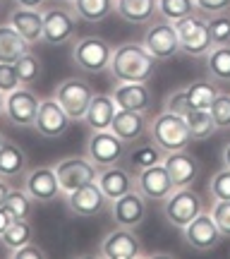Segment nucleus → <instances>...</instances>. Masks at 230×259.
<instances>
[{
    "label": "nucleus",
    "instance_id": "864d4df0",
    "mask_svg": "<svg viewBox=\"0 0 230 259\" xmlns=\"http://www.w3.org/2000/svg\"><path fill=\"white\" fill-rule=\"evenodd\" d=\"M0 5H3V0H0Z\"/></svg>",
    "mask_w": 230,
    "mask_h": 259
},
{
    "label": "nucleus",
    "instance_id": "412c9836",
    "mask_svg": "<svg viewBox=\"0 0 230 259\" xmlns=\"http://www.w3.org/2000/svg\"><path fill=\"white\" fill-rule=\"evenodd\" d=\"M111 96L122 111L147 113L149 106H151V92H149V87L144 82H120L113 89Z\"/></svg>",
    "mask_w": 230,
    "mask_h": 259
},
{
    "label": "nucleus",
    "instance_id": "a211bd4d",
    "mask_svg": "<svg viewBox=\"0 0 230 259\" xmlns=\"http://www.w3.org/2000/svg\"><path fill=\"white\" fill-rule=\"evenodd\" d=\"M70 125H72V118L67 115V111L53 96L41 101L38 113H36V122H34V127L38 130L41 137H48V139L63 137L65 132L70 130Z\"/></svg>",
    "mask_w": 230,
    "mask_h": 259
},
{
    "label": "nucleus",
    "instance_id": "f8f14e48",
    "mask_svg": "<svg viewBox=\"0 0 230 259\" xmlns=\"http://www.w3.org/2000/svg\"><path fill=\"white\" fill-rule=\"evenodd\" d=\"M99 254L106 259H134L142 257V240L137 238L134 228H125L118 226L115 231L106 233V238L99 245Z\"/></svg>",
    "mask_w": 230,
    "mask_h": 259
},
{
    "label": "nucleus",
    "instance_id": "ddd939ff",
    "mask_svg": "<svg viewBox=\"0 0 230 259\" xmlns=\"http://www.w3.org/2000/svg\"><path fill=\"white\" fill-rule=\"evenodd\" d=\"M147 51L156 60H170L180 53V38H177V31H175V24L173 22H156L147 29L144 34V41H142Z\"/></svg>",
    "mask_w": 230,
    "mask_h": 259
},
{
    "label": "nucleus",
    "instance_id": "c85d7f7f",
    "mask_svg": "<svg viewBox=\"0 0 230 259\" xmlns=\"http://www.w3.org/2000/svg\"><path fill=\"white\" fill-rule=\"evenodd\" d=\"M0 242H3V247H5L10 254L15 250H19V247L29 245V242H34V228H31L29 219H15V221L8 226V231L0 235Z\"/></svg>",
    "mask_w": 230,
    "mask_h": 259
},
{
    "label": "nucleus",
    "instance_id": "9d476101",
    "mask_svg": "<svg viewBox=\"0 0 230 259\" xmlns=\"http://www.w3.org/2000/svg\"><path fill=\"white\" fill-rule=\"evenodd\" d=\"M43 12V44L65 46L77 34V15L67 8H46Z\"/></svg>",
    "mask_w": 230,
    "mask_h": 259
},
{
    "label": "nucleus",
    "instance_id": "dca6fc26",
    "mask_svg": "<svg viewBox=\"0 0 230 259\" xmlns=\"http://www.w3.org/2000/svg\"><path fill=\"white\" fill-rule=\"evenodd\" d=\"M182 238H185V242H187L192 250L209 252L223 240V233H221V228L216 226V221H213L211 213L202 211L194 221H190L182 228Z\"/></svg>",
    "mask_w": 230,
    "mask_h": 259
},
{
    "label": "nucleus",
    "instance_id": "f03ea898",
    "mask_svg": "<svg viewBox=\"0 0 230 259\" xmlns=\"http://www.w3.org/2000/svg\"><path fill=\"white\" fill-rule=\"evenodd\" d=\"M149 132H151V139H154L166 154L187 149L194 142L192 132L187 127L185 115H175V113H168V111H163L161 115H156V118L151 120Z\"/></svg>",
    "mask_w": 230,
    "mask_h": 259
},
{
    "label": "nucleus",
    "instance_id": "3c124183",
    "mask_svg": "<svg viewBox=\"0 0 230 259\" xmlns=\"http://www.w3.org/2000/svg\"><path fill=\"white\" fill-rule=\"evenodd\" d=\"M5 142H8V139L3 137V132H0V147H3V144H5Z\"/></svg>",
    "mask_w": 230,
    "mask_h": 259
},
{
    "label": "nucleus",
    "instance_id": "cd10ccee",
    "mask_svg": "<svg viewBox=\"0 0 230 259\" xmlns=\"http://www.w3.org/2000/svg\"><path fill=\"white\" fill-rule=\"evenodd\" d=\"M74 15L84 22H103L115 12V0H72Z\"/></svg>",
    "mask_w": 230,
    "mask_h": 259
},
{
    "label": "nucleus",
    "instance_id": "6ab92c4d",
    "mask_svg": "<svg viewBox=\"0 0 230 259\" xmlns=\"http://www.w3.org/2000/svg\"><path fill=\"white\" fill-rule=\"evenodd\" d=\"M163 166L173 178L175 187H190L199 176V158L192 156L187 149H180V151H170L163 156Z\"/></svg>",
    "mask_w": 230,
    "mask_h": 259
},
{
    "label": "nucleus",
    "instance_id": "423d86ee",
    "mask_svg": "<svg viewBox=\"0 0 230 259\" xmlns=\"http://www.w3.org/2000/svg\"><path fill=\"white\" fill-rule=\"evenodd\" d=\"M53 99L67 111L72 122H77V120H84L86 108H89V103L94 99V89H91V84L79 79V77H70V79H63L56 87Z\"/></svg>",
    "mask_w": 230,
    "mask_h": 259
},
{
    "label": "nucleus",
    "instance_id": "0eeeda50",
    "mask_svg": "<svg viewBox=\"0 0 230 259\" xmlns=\"http://www.w3.org/2000/svg\"><path fill=\"white\" fill-rule=\"evenodd\" d=\"M113 46L101 36H84L72 48V63L84 72H103L108 70Z\"/></svg>",
    "mask_w": 230,
    "mask_h": 259
},
{
    "label": "nucleus",
    "instance_id": "de8ad7c7",
    "mask_svg": "<svg viewBox=\"0 0 230 259\" xmlns=\"http://www.w3.org/2000/svg\"><path fill=\"white\" fill-rule=\"evenodd\" d=\"M19 8H29V10H41L43 5H46L48 0H15Z\"/></svg>",
    "mask_w": 230,
    "mask_h": 259
},
{
    "label": "nucleus",
    "instance_id": "603ef678",
    "mask_svg": "<svg viewBox=\"0 0 230 259\" xmlns=\"http://www.w3.org/2000/svg\"><path fill=\"white\" fill-rule=\"evenodd\" d=\"M58 3H72V0H58Z\"/></svg>",
    "mask_w": 230,
    "mask_h": 259
},
{
    "label": "nucleus",
    "instance_id": "39448f33",
    "mask_svg": "<svg viewBox=\"0 0 230 259\" xmlns=\"http://www.w3.org/2000/svg\"><path fill=\"white\" fill-rule=\"evenodd\" d=\"M41 106V99L31 92L29 87H17L15 92L5 94V108H3V118L15 125V127H34L36 122V113Z\"/></svg>",
    "mask_w": 230,
    "mask_h": 259
},
{
    "label": "nucleus",
    "instance_id": "ea45409f",
    "mask_svg": "<svg viewBox=\"0 0 230 259\" xmlns=\"http://www.w3.org/2000/svg\"><path fill=\"white\" fill-rule=\"evenodd\" d=\"M211 216L216 226L221 228L223 238H230V199H213Z\"/></svg>",
    "mask_w": 230,
    "mask_h": 259
},
{
    "label": "nucleus",
    "instance_id": "f704fd0d",
    "mask_svg": "<svg viewBox=\"0 0 230 259\" xmlns=\"http://www.w3.org/2000/svg\"><path fill=\"white\" fill-rule=\"evenodd\" d=\"M163 156H166V151L158 147L156 142H151V144H139V147L129 154V161L134 163V168H137V170H142V168L163 163Z\"/></svg>",
    "mask_w": 230,
    "mask_h": 259
},
{
    "label": "nucleus",
    "instance_id": "a18cd8bd",
    "mask_svg": "<svg viewBox=\"0 0 230 259\" xmlns=\"http://www.w3.org/2000/svg\"><path fill=\"white\" fill-rule=\"evenodd\" d=\"M12 221H15V219H12V213H10L5 206H0V235L8 231V226H10Z\"/></svg>",
    "mask_w": 230,
    "mask_h": 259
},
{
    "label": "nucleus",
    "instance_id": "393cba45",
    "mask_svg": "<svg viewBox=\"0 0 230 259\" xmlns=\"http://www.w3.org/2000/svg\"><path fill=\"white\" fill-rule=\"evenodd\" d=\"M115 12L129 24H149L158 15V0H115Z\"/></svg>",
    "mask_w": 230,
    "mask_h": 259
},
{
    "label": "nucleus",
    "instance_id": "bb28decb",
    "mask_svg": "<svg viewBox=\"0 0 230 259\" xmlns=\"http://www.w3.org/2000/svg\"><path fill=\"white\" fill-rule=\"evenodd\" d=\"M27 163H29L27 151L19 147V144L5 142L0 147V178L15 180V178H19L27 170Z\"/></svg>",
    "mask_w": 230,
    "mask_h": 259
},
{
    "label": "nucleus",
    "instance_id": "a878e982",
    "mask_svg": "<svg viewBox=\"0 0 230 259\" xmlns=\"http://www.w3.org/2000/svg\"><path fill=\"white\" fill-rule=\"evenodd\" d=\"M29 48L31 44L10 22L0 24V63H17L24 53H29Z\"/></svg>",
    "mask_w": 230,
    "mask_h": 259
},
{
    "label": "nucleus",
    "instance_id": "1a4fd4ad",
    "mask_svg": "<svg viewBox=\"0 0 230 259\" xmlns=\"http://www.w3.org/2000/svg\"><path fill=\"white\" fill-rule=\"evenodd\" d=\"M53 168H56V176H58V183H60V190H63V197L67 192L77 190V187L86 185V183H94V180L99 178V166H96L89 156L60 158Z\"/></svg>",
    "mask_w": 230,
    "mask_h": 259
},
{
    "label": "nucleus",
    "instance_id": "c9c22d12",
    "mask_svg": "<svg viewBox=\"0 0 230 259\" xmlns=\"http://www.w3.org/2000/svg\"><path fill=\"white\" fill-rule=\"evenodd\" d=\"M15 67H17L19 82L24 84V87H31V84H36L38 79H41V74H43V65H41V60H38V58L34 56L31 51L19 58L17 63H15Z\"/></svg>",
    "mask_w": 230,
    "mask_h": 259
},
{
    "label": "nucleus",
    "instance_id": "7c9ffc66",
    "mask_svg": "<svg viewBox=\"0 0 230 259\" xmlns=\"http://www.w3.org/2000/svg\"><path fill=\"white\" fill-rule=\"evenodd\" d=\"M218 87L211 82V79H197L187 87V96H190V103L192 108H202V111H209L211 103L216 101L218 96Z\"/></svg>",
    "mask_w": 230,
    "mask_h": 259
},
{
    "label": "nucleus",
    "instance_id": "7ed1b4c3",
    "mask_svg": "<svg viewBox=\"0 0 230 259\" xmlns=\"http://www.w3.org/2000/svg\"><path fill=\"white\" fill-rule=\"evenodd\" d=\"M175 31L180 38V53L190 58H202L213 48L211 34H209V22L199 15H190V17L175 22Z\"/></svg>",
    "mask_w": 230,
    "mask_h": 259
},
{
    "label": "nucleus",
    "instance_id": "e433bc0d",
    "mask_svg": "<svg viewBox=\"0 0 230 259\" xmlns=\"http://www.w3.org/2000/svg\"><path fill=\"white\" fill-rule=\"evenodd\" d=\"M213 46H230V10L216 12L206 19Z\"/></svg>",
    "mask_w": 230,
    "mask_h": 259
},
{
    "label": "nucleus",
    "instance_id": "09e8293b",
    "mask_svg": "<svg viewBox=\"0 0 230 259\" xmlns=\"http://www.w3.org/2000/svg\"><path fill=\"white\" fill-rule=\"evenodd\" d=\"M223 163L230 168V142L225 144V149H223Z\"/></svg>",
    "mask_w": 230,
    "mask_h": 259
},
{
    "label": "nucleus",
    "instance_id": "2f4dec72",
    "mask_svg": "<svg viewBox=\"0 0 230 259\" xmlns=\"http://www.w3.org/2000/svg\"><path fill=\"white\" fill-rule=\"evenodd\" d=\"M187 127L192 132V139H209L216 132V122H213L211 111H202V108H192V111L185 115Z\"/></svg>",
    "mask_w": 230,
    "mask_h": 259
},
{
    "label": "nucleus",
    "instance_id": "4be33fe9",
    "mask_svg": "<svg viewBox=\"0 0 230 259\" xmlns=\"http://www.w3.org/2000/svg\"><path fill=\"white\" fill-rule=\"evenodd\" d=\"M147 130H149L147 115L139 111H122V108H118V113H115V118L111 122V132H115L125 144H132V142L142 139L147 135Z\"/></svg>",
    "mask_w": 230,
    "mask_h": 259
},
{
    "label": "nucleus",
    "instance_id": "473e14b6",
    "mask_svg": "<svg viewBox=\"0 0 230 259\" xmlns=\"http://www.w3.org/2000/svg\"><path fill=\"white\" fill-rule=\"evenodd\" d=\"M34 197L24 190V187H12L8 194V199H5V209L12 213V219H31V213H34Z\"/></svg>",
    "mask_w": 230,
    "mask_h": 259
},
{
    "label": "nucleus",
    "instance_id": "9b49d317",
    "mask_svg": "<svg viewBox=\"0 0 230 259\" xmlns=\"http://www.w3.org/2000/svg\"><path fill=\"white\" fill-rule=\"evenodd\" d=\"M106 204H108V197L103 194V190L99 187L96 180L65 194L67 211L72 213V216H79V219H94V216H99L106 209Z\"/></svg>",
    "mask_w": 230,
    "mask_h": 259
},
{
    "label": "nucleus",
    "instance_id": "49530a36",
    "mask_svg": "<svg viewBox=\"0 0 230 259\" xmlns=\"http://www.w3.org/2000/svg\"><path fill=\"white\" fill-rule=\"evenodd\" d=\"M10 190H12V183L8 178H0V206H5V199H8Z\"/></svg>",
    "mask_w": 230,
    "mask_h": 259
},
{
    "label": "nucleus",
    "instance_id": "c03bdc74",
    "mask_svg": "<svg viewBox=\"0 0 230 259\" xmlns=\"http://www.w3.org/2000/svg\"><path fill=\"white\" fill-rule=\"evenodd\" d=\"M194 5H197V10H199V12L216 15V12L230 10V0H194Z\"/></svg>",
    "mask_w": 230,
    "mask_h": 259
},
{
    "label": "nucleus",
    "instance_id": "4c0bfd02",
    "mask_svg": "<svg viewBox=\"0 0 230 259\" xmlns=\"http://www.w3.org/2000/svg\"><path fill=\"white\" fill-rule=\"evenodd\" d=\"M211 115L218 130H230V94H218L211 103Z\"/></svg>",
    "mask_w": 230,
    "mask_h": 259
},
{
    "label": "nucleus",
    "instance_id": "4468645a",
    "mask_svg": "<svg viewBox=\"0 0 230 259\" xmlns=\"http://www.w3.org/2000/svg\"><path fill=\"white\" fill-rule=\"evenodd\" d=\"M24 190H27L36 204H51L63 197L60 183H58L53 166H36L24 176Z\"/></svg>",
    "mask_w": 230,
    "mask_h": 259
},
{
    "label": "nucleus",
    "instance_id": "5701e85b",
    "mask_svg": "<svg viewBox=\"0 0 230 259\" xmlns=\"http://www.w3.org/2000/svg\"><path fill=\"white\" fill-rule=\"evenodd\" d=\"M12 27L17 29L22 36L27 38L29 44L34 46L43 38V12L41 10H29V8H19L15 10L8 19Z\"/></svg>",
    "mask_w": 230,
    "mask_h": 259
},
{
    "label": "nucleus",
    "instance_id": "37998d69",
    "mask_svg": "<svg viewBox=\"0 0 230 259\" xmlns=\"http://www.w3.org/2000/svg\"><path fill=\"white\" fill-rule=\"evenodd\" d=\"M12 259H46V250H43L41 245L29 242V245H24V247H19V250L12 252Z\"/></svg>",
    "mask_w": 230,
    "mask_h": 259
},
{
    "label": "nucleus",
    "instance_id": "58836bf2",
    "mask_svg": "<svg viewBox=\"0 0 230 259\" xmlns=\"http://www.w3.org/2000/svg\"><path fill=\"white\" fill-rule=\"evenodd\" d=\"M166 111L168 113H175V115H187L192 111V103H190V96H187V87L185 89H175L166 96Z\"/></svg>",
    "mask_w": 230,
    "mask_h": 259
},
{
    "label": "nucleus",
    "instance_id": "a19ab883",
    "mask_svg": "<svg viewBox=\"0 0 230 259\" xmlns=\"http://www.w3.org/2000/svg\"><path fill=\"white\" fill-rule=\"evenodd\" d=\"M209 192H211L213 199H230V168L228 166L211 178Z\"/></svg>",
    "mask_w": 230,
    "mask_h": 259
},
{
    "label": "nucleus",
    "instance_id": "8fccbe9b",
    "mask_svg": "<svg viewBox=\"0 0 230 259\" xmlns=\"http://www.w3.org/2000/svg\"><path fill=\"white\" fill-rule=\"evenodd\" d=\"M3 108H5V94L0 92V115H3Z\"/></svg>",
    "mask_w": 230,
    "mask_h": 259
},
{
    "label": "nucleus",
    "instance_id": "f257e3e1",
    "mask_svg": "<svg viewBox=\"0 0 230 259\" xmlns=\"http://www.w3.org/2000/svg\"><path fill=\"white\" fill-rule=\"evenodd\" d=\"M156 58L147 51L144 44L137 41H127V44H120L118 48H113L111 65H108V72H111L113 82H144L147 84L154 72H156Z\"/></svg>",
    "mask_w": 230,
    "mask_h": 259
},
{
    "label": "nucleus",
    "instance_id": "c756f323",
    "mask_svg": "<svg viewBox=\"0 0 230 259\" xmlns=\"http://www.w3.org/2000/svg\"><path fill=\"white\" fill-rule=\"evenodd\" d=\"M206 70L216 82H230V46H213L206 53Z\"/></svg>",
    "mask_w": 230,
    "mask_h": 259
},
{
    "label": "nucleus",
    "instance_id": "6e6552de",
    "mask_svg": "<svg viewBox=\"0 0 230 259\" xmlns=\"http://www.w3.org/2000/svg\"><path fill=\"white\" fill-rule=\"evenodd\" d=\"M127 154V144L111 130H91L86 139V156L99 168L115 166Z\"/></svg>",
    "mask_w": 230,
    "mask_h": 259
},
{
    "label": "nucleus",
    "instance_id": "20e7f679",
    "mask_svg": "<svg viewBox=\"0 0 230 259\" xmlns=\"http://www.w3.org/2000/svg\"><path fill=\"white\" fill-rule=\"evenodd\" d=\"M204 211L202 197L194 192L192 187H175L173 194L163 202V216L175 228L182 231L190 221H194Z\"/></svg>",
    "mask_w": 230,
    "mask_h": 259
},
{
    "label": "nucleus",
    "instance_id": "f3484780",
    "mask_svg": "<svg viewBox=\"0 0 230 259\" xmlns=\"http://www.w3.org/2000/svg\"><path fill=\"white\" fill-rule=\"evenodd\" d=\"M149 199L139 190H132V192L122 194L118 199L111 202V213L113 221L118 226H125V228H139L144 219H147V206Z\"/></svg>",
    "mask_w": 230,
    "mask_h": 259
},
{
    "label": "nucleus",
    "instance_id": "79ce46f5",
    "mask_svg": "<svg viewBox=\"0 0 230 259\" xmlns=\"http://www.w3.org/2000/svg\"><path fill=\"white\" fill-rule=\"evenodd\" d=\"M17 87H22V82H19L15 63H0V92L10 94V92H15Z\"/></svg>",
    "mask_w": 230,
    "mask_h": 259
},
{
    "label": "nucleus",
    "instance_id": "72a5a7b5",
    "mask_svg": "<svg viewBox=\"0 0 230 259\" xmlns=\"http://www.w3.org/2000/svg\"><path fill=\"white\" fill-rule=\"evenodd\" d=\"M197 12L194 0H158V15L168 22H180V19L190 17Z\"/></svg>",
    "mask_w": 230,
    "mask_h": 259
},
{
    "label": "nucleus",
    "instance_id": "aec40b11",
    "mask_svg": "<svg viewBox=\"0 0 230 259\" xmlns=\"http://www.w3.org/2000/svg\"><path fill=\"white\" fill-rule=\"evenodd\" d=\"M96 183H99V187L103 190V194L108 197V202L118 199V197H122V194L132 192V190H137V180H134V176H132L129 170H125V168H120L118 163H115V166L99 168Z\"/></svg>",
    "mask_w": 230,
    "mask_h": 259
},
{
    "label": "nucleus",
    "instance_id": "b1692460",
    "mask_svg": "<svg viewBox=\"0 0 230 259\" xmlns=\"http://www.w3.org/2000/svg\"><path fill=\"white\" fill-rule=\"evenodd\" d=\"M115 113H118V103L113 101V96L94 94L91 103L86 108V115H84V122L89 125V130H111Z\"/></svg>",
    "mask_w": 230,
    "mask_h": 259
},
{
    "label": "nucleus",
    "instance_id": "2eb2a0df",
    "mask_svg": "<svg viewBox=\"0 0 230 259\" xmlns=\"http://www.w3.org/2000/svg\"><path fill=\"white\" fill-rule=\"evenodd\" d=\"M134 180H137V190L147 197L149 202L163 204L175 190L173 178H170V173L166 170L163 163H156V166H149V168L137 170Z\"/></svg>",
    "mask_w": 230,
    "mask_h": 259
}]
</instances>
